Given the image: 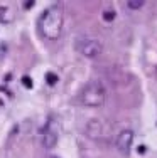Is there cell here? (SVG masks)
Returning a JSON list of instances; mask_svg holds the SVG:
<instances>
[{"mask_svg": "<svg viewBox=\"0 0 157 158\" xmlns=\"http://www.w3.org/2000/svg\"><path fill=\"white\" fill-rule=\"evenodd\" d=\"M37 27H39V34L44 39L58 40L63 34V27H64V9L61 3H54L41 14L39 20H37Z\"/></svg>", "mask_w": 157, "mask_h": 158, "instance_id": "cell-1", "label": "cell"}, {"mask_svg": "<svg viewBox=\"0 0 157 158\" xmlns=\"http://www.w3.org/2000/svg\"><path fill=\"white\" fill-rule=\"evenodd\" d=\"M107 101V88L100 79H91L80 93V103L86 108H102Z\"/></svg>", "mask_w": 157, "mask_h": 158, "instance_id": "cell-2", "label": "cell"}, {"mask_svg": "<svg viewBox=\"0 0 157 158\" xmlns=\"http://www.w3.org/2000/svg\"><path fill=\"white\" fill-rule=\"evenodd\" d=\"M74 49L76 52L85 59H96L102 56L103 52V40L91 34H85V35L76 37L74 40Z\"/></svg>", "mask_w": 157, "mask_h": 158, "instance_id": "cell-3", "label": "cell"}, {"mask_svg": "<svg viewBox=\"0 0 157 158\" xmlns=\"http://www.w3.org/2000/svg\"><path fill=\"white\" fill-rule=\"evenodd\" d=\"M59 133H61L59 121L54 116H51L42 128V133H41V145H42V148L44 150L56 148V145H58V141H59Z\"/></svg>", "mask_w": 157, "mask_h": 158, "instance_id": "cell-4", "label": "cell"}, {"mask_svg": "<svg viewBox=\"0 0 157 158\" xmlns=\"http://www.w3.org/2000/svg\"><path fill=\"white\" fill-rule=\"evenodd\" d=\"M105 133H107L105 123L100 118H89L86 121V125H85V135H86L89 140H95V141L103 140Z\"/></svg>", "mask_w": 157, "mask_h": 158, "instance_id": "cell-5", "label": "cell"}, {"mask_svg": "<svg viewBox=\"0 0 157 158\" xmlns=\"http://www.w3.org/2000/svg\"><path fill=\"white\" fill-rule=\"evenodd\" d=\"M132 143H133V131L130 128L120 130V133L117 135V140H115V146H117L118 153L129 155L130 150H132Z\"/></svg>", "mask_w": 157, "mask_h": 158, "instance_id": "cell-6", "label": "cell"}, {"mask_svg": "<svg viewBox=\"0 0 157 158\" xmlns=\"http://www.w3.org/2000/svg\"><path fill=\"white\" fill-rule=\"evenodd\" d=\"M14 12L10 7L7 5H0V24H10L14 20Z\"/></svg>", "mask_w": 157, "mask_h": 158, "instance_id": "cell-7", "label": "cell"}, {"mask_svg": "<svg viewBox=\"0 0 157 158\" xmlns=\"http://www.w3.org/2000/svg\"><path fill=\"white\" fill-rule=\"evenodd\" d=\"M127 7L132 10H139L140 7H144V0H129L127 2Z\"/></svg>", "mask_w": 157, "mask_h": 158, "instance_id": "cell-8", "label": "cell"}, {"mask_svg": "<svg viewBox=\"0 0 157 158\" xmlns=\"http://www.w3.org/2000/svg\"><path fill=\"white\" fill-rule=\"evenodd\" d=\"M115 15H117V14H115L113 9H111V10H105L102 17H103L105 22H111V20H115Z\"/></svg>", "mask_w": 157, "mask_h": 158, "instance_id": "cell-9", "label": "cell"}, {"mask_svg": "<svg viewBox=\"0 0 157 158\" xmlns=\"http://www.w3.org/2000/svg\"><path fill=\"white\" fill-rule=\"evenodd\" d=\"M46 81H47V84H49V86H54L56 82H58V76H56L54 73H47L46 74Z\"/></svg>", "mask_w": 157, "mask_h": 158, "instance_id": "cell-10", "label": "cell"}, {"mask_svg": "<svg viewBox=\"0 0 157 158\" xmlns=\"http://www.w3.org/2000/svg\"><path fill=\"white\" fill-rule=\"evenodd\" d=\"M7 54V44L5 42H0V59H3Z\"/></svg>", "mask_w": 157, "mask_h": 158, "instance_id": "cell-11", "label": "cell"}, {"mask_svg": "<svg viewBox=\"0 0 157 158\" xmlns=\"http://www.w3.org/2000/svg\"><path fill=\"white\" fill-rule=\"evenodd\" d=\"M22 84H24L25 88H32V81L29 77H22Z\"/></svg>", "mask_w": 157, "mask_h": 158, "instance_id": "cell-12", "label": "cell"}, {"mask_svg": "<svg viewBox=\"0 0 157 158\" xmlns=\"http://www.w3.org/2000/svg\"><path fill=\"white\" fill-rule=\"evenodd\" d=\"M47 158H59V156H47Z\"/></svg>", "mask_w": 157, "mask_h": 158, "instance_id": "cell-13", "label": "cell"}]
</instances>
